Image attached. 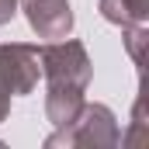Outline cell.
Returning <instances> with one entry per match:
<instances>
[{"label": "cell", "mask_w": 149, "mask_h": 149, "mask_svg": "<svg viewBox=\"0 0 149 149\" xmlns=\"http://www.w3.org/2000/svg\"><path fill=\"white\" fill-rule=\"evenodd\" d=\"M28 10H31V24L42 31H59L70 24V10L63 0H28Z\"/></svg>", "instance_id": "1"}, {"label": "cell", "mask_w": 149, "mask_h": 149, "mask_svg": "<svg viewBox=\"0 0 149 149\" xmlns=\"http://www.w3.org/2000/svg\"><path fill=\"white\" fill-rule=\"evenodd\" d=\"M10 7H14V0H0V21L10 17Z\"/></svg>", "instance_id": "2"}]
</instances>
